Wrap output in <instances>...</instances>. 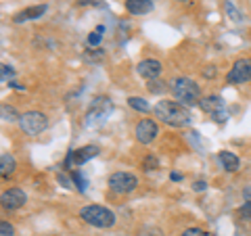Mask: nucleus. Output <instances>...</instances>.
Returning a JSON list of instances; mask_svg holds the SVG:
<instances>
[{"label": "nucleus", "instance_id": "a211bd4d", "mask_svg": "<svg viewBox=\"0 0 251 236\" xmlns=\"http://www.w3.org/2000/svg\"><path fill=\"white\" fill-rule=\"evenodd\" d=\"M224 9H226V13H228V17H230L232 21H237V23L245 21V15H243V13L237 9V6H234V2H232V0H226Z\"/></svg>", "mask_w": 251, "mask_h": 236}, {"label": "nucleus", "instance_id": "39448f33", "mask_svg": "<svg viewBox=\"0 0 251 236\" xmlns=\"http://www.w3.org/2000/svg\"><path fill=\"white\" fill-rule=\"evenodd\" d=\"M111 111H113L111 100H109L107 96H97L92 100L90 111L86 113V128H90V125H94V123H100Z\"/></svg>", "mask_w": 251, "mask_h": 236}, {"label": "nucleus", "instance_id": "c756f323", "mask_svg": "<svg viewBox=\"0 0 251 236\" xmlns=\"http://www.w3.org/2000/svg\"><path fill=\"white\" fill-rule=\"evenodd\" d=\"M205 186H207V184H205V182H203V180H199V182H195V184H193V188H195V190H197V192H201V190H205Z\"/></svg>", "mask_w": 251, "mask_h": 236}, {"label": "nucleus", "instance_id": "6e6552de", "mask_svg": "<svg viewBox=\"0 0 251 236\" xmlns=\"http://www.w3.org/2000/svg\"><path fill=\"white\" fill-rule=\"evenodd\" d=\"M228 84H245L251 82V59H237L232 69L226 75Z\"/></svg>", "mask_w": 251, "mask_h": 236}, {"label": "nucleus", "instance_id": "412c9836", "mask_svg": "<svg viewBox=\"0 0 251 236\" xmlns=\"http://www.w3.org/2000/svg\"><path fill=\"white\" fill-rule=\"evenodd\" d=\"M147 88H149V92H153V94H161L163 90H166V84H163L161 80H159V82H157V80H151Z\"/></svg>", "mask_w": 251, "mask_h": 236}, {"label": "nucleus", "instance_id": "ddd939ff", "mask_svg": "<svg viewBox=\"0 0 251 236\" xmlns=\"http://www.w3.org/2000/svg\"><path fill=\"white\" fill-rule=\"evenodd\" d=\"M46 13V4H36V6H27L23 9L21 13H17L13 17L15 23H23V21H34V19H40L42 15Z\"/></svg>", "mask_w": 251, "mask_h": 236}, {"label": "nucleus", "instance_id": "bb28decb", "mask_svg": "<svg viewBox=\"0 0 251 236\" xmlns=\"http://www.w3.org/2000/svg\"><path fill=\"white\" fill-rule=\"evenodd\" d=\"M15 75V69L13 67H9V65H2V82H6L9 77H13Z\"/></svg>", "mask_w": 251, "mask_h": 236}, {"label": "nucleus", "instance_id": "f03ea898", "mask_svg": "<svg viewBox=\"0 0 251 236\" xmlns=\"http://www.w3.org/2000/svg\"><path fill=\"white\" fill-rule=\"evenodd\" d=\"M170 90L174 94V98L182 105H199L201 100V86L193 82L191 77H176L172 82Z\"/></svg>", "mask_w": 251, "mask_h": 236}, {"label": "nucleus", "instance_id": "20e7f679", "mask_svg": "<svg viewBox=\"0 0 251 236\" xmlns=\"http://www.w3.org/2000/svg\"><path fill=\"white\" fill-rule=\"evenodd\" d=\"M46 125H49V119H46V115L40 111H27L19 117V128L25 132L27 136H38V134H42L46 130Z\"/></svg>", "mask_w": 251, "mask_h": 236}, {"label": "nucleus", "instance_id": "473e14b6", "mask_svg": "<svg viewBox=\"0 0 251 236\" xmlns=\"http://www.w3.org/2000/svg\"><path fill=\"white\" fill-rule=\"evenodd\" d=\"M245 199L251 201V188H247V190H245Z\"/></svg>", "mask_w": 251, "mask_h": 236}, {"label": "nucleus", "instance_id": "423d86ee", "mask_svg": "<svg viewBox=\"0 0 251 236\" xmlns=\"http://www.w3.org/2000/svg\"><path fill=\"white\" fill-rule=\"evenodd\" d=\"M199 107L205 113H209L211 117H214L216 123H226V121H228V113H226L224 100L220 96H216V94H214V96H203L199 100Z\"/></svg>", "mask_w": 251, "mask_h": 236}, {"label": "nucleus", "instance_id": "9d476101", "mask_svg": "<svg viewBox=\"0 0 251 236\" xmlns=\"http://www.w3.org/2000/svg\"><path fill=\"white\" fill-rule=\"evenodd\" d=\"M134 136L138 142H143V144H151L155 136H157V123L153 119H140L136 123V128H134Z\"/></svg>", "mask_w": 251, "mask_h": 236}, {"label": "nucleus", "instance_id": "6ab92c4d", "mask_svg": "<svg viewBox=\"0 0 251 236\" xmlns=\"http://www.w3.org/2000/svg\"><path fill=\"white\" fill-rule=\"evenodd\" d=\"M0 113H2V119H4V121H19V117H21V115L15 111L13 107H9V105H2V107H0Z\"/></svg>", "mask_w": 251, "mask_h": 236}, {"label": "nucleus", "instance_id": "7ed1b4c3", "mask_svg": "<svg viewBox=\"0 0 251 236\" xmlns=\"http://www.w3.org/2000/svg\"><path fill=\"white\" fill-rule=\"evenodd\" d=\"M80 217L86 224H90L94 228H111L115 224V215L113 211H109L107 207L100 205H88L80 211Z\"/></svg>", "mask_w": 251, "mask_h": 236}, {"label": "nucleus", "instance_id": "c85d7f7f", "mask_svg": "<svg viewBox=\"0 0 251 236\" xmlns=\"http://www.w3.org/2000/svg\"><path fill=\"white\" fill-rule=\"evenodd\" d=\"M88 59H92V61H100V59H103V50H100V48H97V50H88Z\"/></svg>", "mask_w": 251, "mask_h": 236}, {"label": "nucleus", "instance_id": "f3484780", "mask_svg": "<svg viewBox=\"0 0 251 236\" xmlns=\"http://www.w3.org/2000/svg\"><path fill=\"white\" fill-rule=\"evenodd\" d=\"M128 105L134 109V111H140V113H149V111H151V105H149L145 98H140V96H130Z\"/></svg>", "mask_w": 251, "mask_h": 236}, {"label": "nucleus", "instance_id": "cd10ccee", "mask_svg": "<svg viewBox=\"0 0 251 236\" xmlns=\"http://www.w3.org/2000/svg\"><path fill=\"white\" fill-rule=\"evenodd\" d=\"M203 77H207V80H214V77H216V67L209 65V67L203 69Z\"/></svg>", "mask_w": 251, "mask_h": 236}, {"label": "nucleus", "instance_id": "9b49d317", "mask_svg": "<svg viewBox=\"0 0 251 236\" xmlns=\"http://www.w3.org/2000/svg\"><path fill=\"white\" fill-rule=\"evenodd\" d=\"M2 207L4 209H9V211H15V209H19L25 205V201H27V196L25 192L21 190V188H11V190H6L2 192Z\"/></svg>", "mask_w": 251, "mask_h": 236}, {"label": "nucleus", "instance_id": "dca6fc26", "mask_svg": "<svg viewBox=\"0 0 251 236\" xmlns=\"http://www.w3.org/2000/svg\"><path fill=\"white\" fill-rule=\"evenodd\" d=\"M15 167H17V161H15V157L9 155V153H2L0 155V174H2V178H9Z\"/></svg>", "mask_w": 251, "mask_h": 236}, {"label": "nucleus", "instance_id": "4be33fe9", "mask_svg": "<svg viewBox=\"0 0 251 236\" xmlns=\"http://www.w3.org/2000/svg\"><path fill=\"white\" fill-rule=\"evenodd\" d=\"M74 184L77 186V190H80V192H86V186H88V184H86V180H84V176L80 174V171H74Z\"/></svg>", "mask_w": 251, "mask_h": 236}, {"label": "nucleus", "instance_id": "5701e85b", "mask_svg": "<svg viewBox=\"0 0 251 236\" xmlns=\"http://www.w3.org/2000/svg\"><path fill=\"white\" fill-rule=\"evenodd\" d=\"M15 234V228L9 222H0V236H13Z\"/></svg>", "mask_w": 251, "mask_h": 236}, {"label": "nucleus", "instance_id": "f8f14e48", "mask_svg": "<svg viewBox=\"0 0 251 236\" xmlns=\"http://www.w3.org/2000/svg\"><path fill=\"white\" fill-rule=\"evenodd\" d=\"M136 71L145 77V80H157V77L161 75V63L159 61H155V59H145V61H140L138 63V67H136Z\"/></svg>", "mask_w": 251, "mask_h": 236}, {"label": "nucleus", "instance_id": "a878e982", "mask_svg": "<svg viewBox=\"0 0 251 236\" xmlns=\"http://www.w3.org/2000/svg\"><path fill=\"white\" fill-rule=\"evenodd\" d=\"M182 236H207V234L203 232L201 228H186V230L182 232Z\"/></svg>", "mask_w": 251, "mask_h": 236}, {"label": "nucleus", "instance_id": "0eeeda50", "mask_svg": "<svg viewBox=\"0 0 251 236\" xmlns=\"http://www.w3.org/2000/svg\"><path fill=\"white\" fill-rule=\"evenodd\" d=\"M138 186V178L134 174H128V171H115V174L109 178V188L115 194H128Z\"/></svg>", "mask_w": 251, "mask_h": 236}, {"label": "nucleus", "instance_id": "b1692460", "mask_svg": "<svg viewBox=\"0 0 251 236\" xmlns=\"http://www.w3.org/2000/svg\"><path fill=\"white\" fill-rule=\"evenodd\" d=\"M239 213H241V217H243V219H247V222H251V201H247L245 205L241 207Z\"/></svg>", "mask_w": 251, "mask_h": 236}, {"label": "nucleus", "instance_id": "7c9ffc66", "mask_svg": "<svg viewBox=\"0 0 251 236\" xmlns=\"http://www.w3.org/2000/svg\"><path fill=\"white\" fill-rule=\"evenodd\" d=\"M59 182H61L63 186H65V188H74V186H72V182H69V180H67L65 176H59Z\"/></svg>", "mask_w": 251, "mask_h": 236}, {"label": "nucleus", "instance_id": "2f4dec72", "mask_svg": "<svg viewBox=\"0 0 251 236\" xmlns=\"http://www.w3.org/2000/svg\"><path fill=\"white\" fill-rule=\"evenodd\" d=\"M170 180H174V182H180V180H182V176L176 174V171H172V174H170Z\"/></svg>", "mask_w": 251, "mask_h": 236}, {"label": "nucleus", "instance_id": "393cba45", "mask_svg": "<svg viewBox=\"0 0 251 236\" xmlns=\"http://www.w3.org/2000/svg\"><path fill=\"white\" fill-rule=\"evenodd\" d=\"M100 34H103V31H92V34L88 36V44H90V46L100 44V40H103V36H100Z\"/></svg>", "mask_w": 251, "mask_h": 236}, {"label": "nucleus", "instance_id": "2eb2a0df", "mask_svg": "<svg viewBox=\"0 0 251 236\" xmlns=\"http://www.w3.org/2000/svg\"><path fill=\"white\" fill-rule=\"evenodd\" d=\"M218 159H220V163H222V167H224L226 171H230V174H232V171H237L239 165H241L239 157L234 155V153H230V151H220Z\"/></svg>", "mask_w": 251, "mask_h": 236}, {"label": "nucleus", "instance_id": "72a5a7b5", "mask_svg": "<svg viewBox=\"0 0 251 236\" xmlns=\"http://www.w3.org/2000/svg\"><path fill=\"white\" fill-rule=\"evenodd\" d=\"M180 2H186V0H180Z\"/></svg>", "mask_w": 251, "mask_h": 236}, {"label": "nucleus", "instance_id": "4468645a", "mask_svg": "<svg viewBox=\"0 0 251 236\" xmlns=\"http://www.w3.org/2000/svg\"><path fill=\"white\" fill-rule=\"evenodd\" d=\"M155 6V0H126V11L132 15H147Z\"/></svg>", "mask_w": 251, "mask_h": 236}, {"label": "nucleus", "instance_id": "aec40b11", "mask_svg": "<svg viewBox=\"0 0 251 236\" xmlns=\"http://www.w3.org/2000/svg\"><path fill=\"white\" fill-rule=\"evenodd\" d=\"M157 167H159V159H157L155 155H149L147 159L143 161V169H145V171H153V169H157Z\"/></svg>", "mask_w": 251, "mask_h": 236}, {"label": "nucleus", "instance_id": "f257e3e1", "mask_svg": "<svg viewBox=\"0 0 251 236\" xmlns=\"http://www.w3.org/2000/svg\"><path fill=\"white\" fill-rule=\"evenodd\" d=\"M155 115L159 121L172 125V128H182V125H188L193 121L191 111L176 100H159L155 107Z\"/></svg>", "mask_w": 251, "mask_h": 236}, {"label": "nucleus", "instance_id": "1a4fd4ad", "mask_svg": "<svg viewBox=\"0 0 251 236\" xmlns=\"http://www.w3.org/2000/svg\"><path fill=\"white\" fill-rule=\"evenodd\" d=\"M100 153V148L99 146H94V144H88V146H82V148H75V151H72L67 155V159H65V167H72V165H84L86 161H90L94 159Z\"/></svg>", "mask_w": 251, "mask_h": 236}]
</instances>
